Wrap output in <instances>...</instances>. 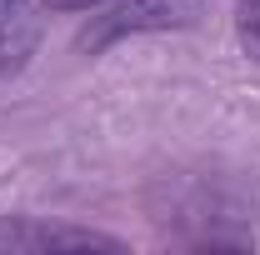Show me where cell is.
Here are the masks:
<instances>
[{"instance_id": "obj_1", "label": "cell", "mask_w": 260, "mask_h": 255, "mask_svg": "<svg viewBox=\"0 0 260 255\" xmlns=\"http://www.w3.org/2000/svg\"><path fill=\"white\" fill-rule=\"evenodd\" d=\"M200 20V0H115L110 15H100L90 30L80 35L85 50H105L110 40L125 35H145V30H180Z\"/></svg>"}, {"instance_id": "obj_2", "label": "cell", "mask_w": 260, "mask_h": 255, "mask_svg": "<svg viewBox=\"0 0 260 255\" xmlns=\"http://www.w3.org/2000/svg\"><path fill=\"white\" fill-rule=\"evenodd\" d=\"M30 250H120L115 235L100 230H70V225H45L25 215H0V255H30Z\"/></svg>"}, {"instance_id": "obj_3", "label": "cell", "mask_w": 260, "mask_h": 255, "mask_svg": "<svg viewBox=\"0 0 260 255\" xmlns=\"http://www.w3.org/2000/svg\"><path fill=\"white\" fill-rule=\"evenodd\" d=\"M35 40H40V25H35L30 15L10 10V15L0 20V75L25 70V60L35 55Z\"/></svg>"}, {"instance_id": "obj_4", "label": "cell", "mask_w": 260, "mask_h": 255, "mask_svg": "<svg viewBox=\"0 0 260 255\" xmlns=\"http://www.w3.org/2000/svg\"><path fill=\"white\" fill-rule=\"evenodd\" d=\"M240 40H245V50L260 60V10H250V15L240 20Z\"/></svg>"}, {"instance_id": "obj_5", "label": "cell", "mask_w": 260, "mask_h": 255, "mask_svg": "<svg viewBox=\"0 0 260 255\" xmlns=\"http://www.w3.org/2000/svg\"><path fill=\"white\" fill-rule=\"evenodd\" d=\"M95 5H115V0H45V10H95Z\"/></svg>"}, {"instance_id": "obj_6", "label": "cell", "mask_w": 260, "mask_h": 255, "mask_svg": "<svg viewBox=\"0 0 260 255\" xmlns=\"http://www.w3.org/2000/svg\"><path fill=\"white\" fill-rule=\"evenodd\" d=\"M10 10H20V0H0V20H5Z\"/></svg>"}]
</instances>
